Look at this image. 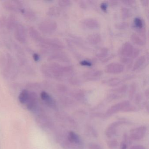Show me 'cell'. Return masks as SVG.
<instances>
[{
  "mask_svg": "<svg viewBox=\"0 0 149 149\" xmlns=\"http://www.w3.org/2000/svg\"><path fill=\"white\" fill-rule=\"evenodd\" d=\"M38 43L42 48L46 49L59 51L65 48V46L63 42L59 39L56 38L42 37Z\"/></svg>",
  "mask_w": 149,
  "mask_h": 149,
  "instance_id": "1",
  "label": "cell"
},
{
  "mask_svg": "<svg viewBox=\"0 0 149 149\" xmlns=\"http://www.w3.org/2000/svg\"><path fill=\"white\" fill-rule=\"evenodd\" d=\"M2 6L4 9L13 13L20 12L23 8V3L19 0L6 1L2 3Z\"/></svg>",
  "mask_w": 149,
  "mask_h": 149,
  "instance_id": "2",
  "label": "cell"
},
{
  "mask_svg": "<svg viewBox=\"0 0 149 149\" xmlns=\"http://www.w3.org/2000/svg\"><path fill=\"white\" fill-rule=\"evenodd\" d=\"M57 24L54 21L46 19L40 22L38 26L39 30L44 33H51L56 31Z\"/></svg>",
  "mask_w": 149,
  "mask_h": 149,
  "instance_id": "3",
  "label": "cell"
},
{
  "mask_svg": "<svg viewBox=\"0 0 149 149\" xmlns=\"http://www.w3.org/2000/svg\"><path fill=\"white\" fill-rule=\"evenodd\" d=\"M130 122L125 120H118L111 124L105 130V133L106 136L109 138H112L117 134L118 127L123 125L127 124Z\"/></svg>",
  "mask_w": 149,
  "mask_h": 149,
  "instance_id": "4",
  "label": "cell"
},
{
  "mask_svg": "<svg viewBox=\"0 0 149 149\" xmlns=\"http://www.w3.org/2000/svg\"><path fill=\"white\" fill-rule=\"evenodd\" d=\"M6 63L5 68L1 71L2 74L6 77H9L11 74H15L14 61L12 56L9 54H6Z\"/></svg>",
  "mask_w": 149,
  "mask_h": 149,
  "instance_id": "5",
  "label": "cell"
},
{
  "mask_svg": "<svg viewBox=\"0 0 149 149\" xmlns=\"http://www.w3.org/2000/svg\"><path fill=\"white\" fill-rule=\"evenodd\" d=\"M130 103L129 101H124L116 104L111 106L106 111L104 114V116L106 118L109 117L119 111H122L125 107L130 105Z\"/></svg>",
  "mask_w": 149,
  "mask_h": 149,
  "instance_id": "6",
  "label": "cell"
},
{
  "mask_svg": "<svg viewBox=\"0 0 149 149\" xmlns=\"http://www.w3.org/2000/svg\"><path fill=\"white\" fill-rule=\"evenodd\" d=\"M147 132V128L146 126H141L136 127L131 130L130 138L135 141H138L143 138Z\"/></svg>",
  "mask_w": 149,
  "mask_h": 149,
  "instance_id": "7",
  "label": "cell"
},
{
  "mask_svg": "<svg viewBox=\"0 0 149 149\" xmlns=\"http://www.w3.org/2000/svg\"><path fill=\"white\" fill-rule=\"evenodd\" d=\"M14 36L15 39L21 43H25L27 39L26 31L23 25L18 23L14 29Z\"/></svg>",
  "mask_w": 149,
  "mask_h": 149,
  "instance_id": "8",
  "label": "cell"
},
{
  "mask_svg": "<svg viewBox=\"0 0 149 149\" xmlns=\"http://www.w3.org/2000/svg\"><path fill=\"white\" fill-rule=\"evenodd\" d=\"M124 66L118 63H112L105 67V72L108 74H118L124 70Z\"/></svg>",
  "mask_w": 149,
  "mask_h": 149,
  "instance_id": "9",
  "label": "cell"
},
{
  "mask_svg": "<svg viewBox=\"0 0 149 149\" xmlns=\"http://www.w3.org/2000/svg\"><path fill=\"white\" fill-rule=\"evenodd\" d=\"M81 25L84 28L87 29H96L100 27L99 22L93 18H86L82 21Z\"/></svg>",
  "mask_w": 149,
  "mask_h": 149,
  "instance_id": "10",
  "label": "cell"
},
{
  "mask_svg": "<svg viewBox=\"0 0 149 149\" xmlns=\"http://www.w3.org/2000/svg\"><path fill=\"white\" fill-rule=\"evenodd\" d=\"M134 48L132 44L129 42L124 43L120 49V54L122 57H129L132 56Z\"/></svg>",
  "mask_w": 149,
  "mask_h": 149,
  "instance_id": "11",
  "label": "cell"
},
{
  "mask_svg": "<svg viewBox=\"0 0 149 149\" xmlns=\"http://www.w3.org/2000/svg\"><path fill=\"white\" fill-rule=\"evenodd\" d=\"M48 60L50 61H55L63 63H68L70 61V60L67 54L61 52H56L50 55L49 56Z\"/></svg>",
  "mask_w": 149,
  "mask_h": 149,
  "instance_id": "12",
  "label": "cell"
},
{
  "mask_svg": "<svg viewBox=\"0 0 149 149\" xmlns=\"http://www.w3.org/2000/svg\"><path fill=\"white\" fill-rule=\"evenodd\" d=\"M66 139L71 143L83 147V142L81 139L79 135L74 132H68L67 133Z\"/></svg>",
  "mask_w": 149,
  "mask_h": 149,
  "instance_id": "13",
  "label": "cell"
},
{
  "mask_svg": "<svg viewBox=\"0 0 149 149\" xmlns=\"http://www.w3.org/2000/svg\"><path fill=\"white\" fill-rule=\"evenodd\" d=\"M102 74V72L101 70H92L86 71L84 73V77L86 80L88 81H93L98 79Z\"/></svg>",
  "mask_w": 149,
  "mask_h": 149,
  "instance_id": "14",
  "label": "cell"
},
{
  "mask_svg": "<svg viewBox=\"0 0 149 149\" xmlns=\"http://www.w3.org/2000/svg\"><path fill=\"white\" fill-rule=\"evenodd\" d=\"M41 98L45 103L51 108H55L56 106L55 101L50 95L46 91H43L40 94Z\"/></svg>",
  "mask_w": 149,
  "mask_h": 149,
  "instance_id": "15",
  "label": "cell"
},
{
  "mask_svg": "<svg viewBox=\"0 0 149 149\" xmlns=\"http://www.w3.org/2000/svg\"><path fill=\"white\" fill-rule=\"evenodd\" d=\"M17 24V17L14 15H10L6 20V26L8 30L14 29Z\"/></svg>",
  "mask_w": 149,
  "mask_h": 149,
  "instance_id": "16",
  "label": "cell"
},
{
  "mask_svg": "<svg viewBox=\"0 0 149 149\" xmlns=\"http://www.w3.org/2000/svg\"><path fill=\"white\" fill-rule=\"evenodd\" d=\"M20 12L23 15L25 19L29 21L33 22L36 19L37 17L36 13L32 9L23 8Z\"/></svg>",
  "mask_w": 149,
  "mask_h": 149,
  "instance_id": "17",
  "label": "cell"
},
{
  "mask_svg": "<svg viewBox=\"0 0 149 149\" xmlns=\"http://www.w3.org/2000/svg\"><path fill=\"white\" fill-rule=\"evenodd\" d=\"M28 33L30 37L34 41L39 42L40 41L42 36H41L40 33L33 27H29L28 28Z\"/></svg>",
  "mask_w": 149,
  "mask_h": 149,
  "instance_id": "18",
  "label": "cell"
},
{
  "mask_svg": "<svg viewBox=\"0 0 149 149\" xmlns=\"http://www.w3.org/2000/svg\"><path fill=\"white\" fill-rule=\"evenodd\" d=\"M88 41L93 45H96L102 40V36L98 33H93L88 36L87 38Z\"/></svg>",
  "mask_w": 149,
  "mask_h": 149,
  "instance_id": "19",
  "label": "cell"
},
{
  "mask_svg": "<svg viewBox=\"0 0 149 149\" xmlns=\"http://www.w3.org/2000/svg\"><path fill=\"white\" fill-rule=\"evenodd\" d=\"M30 91L26 89L23 90L20 93L19 96V100L21 103L26 104L30 97Z\"/></svg>",
  "mask_w": 149,
  "mask_h": 149,
  "instance_id": "20",
  "label": "cell"
},
{
  "mask_svg": "<svg viewBox=\"0 0 149 149\" xmlns=\"http://www.w3.org/2000/svg\"><path fill=\"white\" fill-rule=\"evenodd\" d=\"M130 39L133 43L139 46H143L146 43V42L139 35L133 33L131 35Z\"/></svg>",
  "mask_w": 149,
  "mask_h": 149,
  "instance_id": "21",
  "label": "cell"
},
{
  "mask_svg": "<svg viewBox=\"0 0 149 149\" xmlns=\"http://www.w3.org/2000/svg\"><path fill=\"white\" fill-rule=\"evenodd\" d=\"M122 81H123L120 78L113 77L104 81V83L110 87H116L122 83Z\"/></svg>",
  "mask_w": 149,
  "mask_h": 149,
  "instance_id": "22",
  "label": "cell"
},
{
  "mask_svg": "<svg viewBox=\"0 0 149 149\" xmlns=\"http://www.w3.org/2000/svg\"><path fill=\"white\" fill-rule=\"evenodd\" d=\"M145 56H141L137 59L132 68V71H135L141 68L146 61Z\"/></svg>",
  "mask_w": 149,
  "mask_h": 149,
  "instance_id": "23",
  "label": "cell"
},
{
  "mask_svg": "<svg viewBox=\"0 0 149 149\" xmlns=\"http://www.w3.org/2000/svg\"><path fill=\"white\" fill-rule=\"evenodd\" d=\"M47 15L51 17H57L61 13V10L59 8L55 6L50 7L48 9Z\"/></svg>",
  "mask_w": 149,
  "mask_h": 149,
  "instance_id": "24",
  "label": "cell"
},
{
  "mask_svg": "<svg viewBox=\"0 0 149 149\" xmlns=\"http://www.w3.org/2000/svg\"><path fill=\"white\" fill-rule=\"evenodd\" d=\"M109 50L105 47H102L99 49L96 53V56L99 58H103L106 57L109 54Z\"/></svg>",
  "mask_w": 149,
  "mask_h": 149,
  "instance_id": "25",
  "label": "cell"
},
{
  "mask_svg": "<svg viewBox=\"0 0 149 149\" xmlns=\"http://www.w3.org/2000/svg\"><path fill=\"white\" fill-rule=\"evenodd\" d=\"M73 97L80 102H84L85 100V94L81 90H76L72 93Z\"/></svg>",
  "mask_w": 149,
  "mask_h": 149,
  "instance_id": "26",
  "label": "cell"
},
{
  "mask_svg": "<svg viewBox=\"0 0 149 149\" xmlns=\"http://www.w3.org/2000/svg\"><path fill=\"white\" fill-rule=\"evenodd\" d=\"M128 89V86L126 84H123L119 87L114 88L111 90V91L112 93L119 95V94H123L127 91Z\"/></svg>",
  "mask_w": 149,
  "mask_h": 149,
  "instance_id": "27",
  "label": "cell"
},
{
  "mask_svg": "<svg viewBox=\"0 0 149 149\" xmlns=\"http://www.w3.org/2000/svg\"><path fill=\"white\" fill-rule=\"evenodd\" d=\"M137 89V84L135 82H133L131 84L129 91V97L130 100H132L134 97Z\"/></svg>",
  "mask_w": 149,
  "mask_h": 149,
  "instance_id": "28",
  "label": "cell"
},
{
  "mask_svg": "<svg viewBox=\"0 0 149 149\" xmlns=\"http://www.w3.org/2000/svg\"><path fill=\"white\" fill-rule=\"evenodd\" d=\"M86 132L88 133V135L90 136L96 138L98 136V133H97L96 130L94 129L92 126H88L87 127V131Z\"/></svg>",
  "mask_w": 149,
  "mask_h": 149,
  "instance_id": "29",
  "label": "cell"
},
{
  "mask_svg": "<svg viewBox=\"0 0 149 149\" xmlns=\"http://www.w3.org/2000/svg\"><path fill=\"white\" fill-rule=\"evenodd\" d=\"M134 25L136 28L142 29L144 26V22L141 18L136 17L134 19Z\"/></svg>",
  "mask_w": 149,
  "mask_h": 149,
  "instance_id": "30",
  "label": "cell"
},
{
  "mask_svg": "<svg viewBox=\"0 0 149 149\" xmlns=\"http://www.w3.org/2000/svg\"><path fill=\"white\" fill-rule=\"evenodd\" d=\"M121 17L123 19H125L130 16V12L129 9L126 8H123L121 9Z\"/></svg>",
  "mask_w": 149,
  "mask_h": 149,
  "instance_id": "31",
  "label": "cell"
},
{
  "mask_svg": "<svg viewBox=\"0 0 149 149\" xmlns=\"http://www.w3.org/2000/svg\"><path fill=\"white\" fill-rule=\"evenodd\" d=\"M128 27H129V23L126 22H119L115 25V27L116 28V29H120V30L126 29Z\"/></svg>",
  "mask_w": 149,
  "mask_h": 149,
  "instance_id": "32",
  "label": "cell"
},
{
  "mask_svg": "<svg viewBox=\"0 0 149 149\" xmlns=\"http://www.w3.org/2000/svg\"><path fill=\"white\" fill-rule=\"evenodd\" d=\"M138 109L136 106H133V105H130L125 107L124 109L122 111V112H135V111H137Z\"/></svg>",
  "mask_w": 149,
  "mask_h": 149,
  "instance_id": "33",
  "label": "cell"
},
{
  "mask_svg": "<svg viewBox=\"0 0 149 149\" xmlns=\"http://www.w3.org/2000/svg\"><path fill=\"white\" fill-rule=\"evenodd\" d=\"M118 145V142L115 139L109 140L108 142V146L110 149H116Z\"/></svg>",
  "mask_w": 149,
  "mask_h": 149,
  "instance_id": "34",
  "label": "cell"
},
{
  "mask_svg": "<svg viewBox=\"0 0 149 149\" xmlns=\"http://www.w3.org/2000/svg\"><path fill=\"white\" fill-rule=\"evenodd\" d=\"M58 4L60 7H66L71 5V1L70 0H60L58 1Z\"/></svg>",
  "mask_w": 149,
  "mask_h": 149,
  "instance_id": "35",
  "label": "cell"
},
{
  "mask_svg": "<svg viewBox=\"0 0 149 149\" xmlns=\"http://www.w3.org/2000/svg\"><path fill=\"white\" fill-rule=\"evenodd\" d=\"M120 97H121L120 95L113 93L112 94H110L108 95V96H107V99L110 101H112V100L118 99Z\"/></svg>",
  "mask_w": 149,
  "mask_h": 149,
  "instance_id": "36",
  "label": "cell"
},
{
  "mask_svg": "<svg viewBox=\"0 0 149 149\" xmlns=\"http://www.w3.org/2000/svg\"><path fill=\"white\" fill-rule=\"evenodd\" d=\"M28 88H37L41 87V84L38 83H30L27 84Z\"/></svg>",
  "mask_w": 149,
  "mask_h": 149,
  "instance_id": "37",
  "label": "cell"
},
{
  "mask_svg": "<svg viewBox=\"0 0 149 149\" xmlns=\"http://www.w3.org/2000/svg\"><path fill=\"white\" fill-rule=\"evenodd\" d=\"M56 88L59 91L62 92H66V91H67V89H68L67 87L65 85L63 84H57V86H56Z\"/></svg>",
  "mask_w": 149,
  "mask_h": 149,
  "instance_id": "38",
  "label": "cell"
},
{
  "mask_svg": "<svg viewBox=\"0 0 149 149\" xmlns=\"http://www.w3.org/2000/svg\"><path fill=\"white\" fill-rule=\"evenodd\" d=\"M89 149H102L99 145L95 143H90L88 145Z\"/></svg>",
  "mask_w": 149,
  "mask_h": 149,
  "instance_id": "39",
  "label": "cell"
},
{
  "mask_svg": "<svg viewBox=\"0 0 149 149\" xmlns=\"http://www.w3.org/2000/svg\"><path fill=\"white\" fill-rule=\"evenodd\" d=\"M142 96L140 93H138L135 95V101L136 104H139L142 101Z\"/></svg>",
  "mask_w": 149,
  "mask_h": 149,
  "instance_id": "40",
  "label": "cell"
},
{
  "mask_svg": "<svg viewBox=\"0 0 149 149\" xmlns=\"http://www.w3.org/2000/svg\"><path fill=\"white\" fill-rule=\"evenodd\" d=\"M6 18L0 16V29H2L4 26H6Z\"/></svg>",
  "mask_w": 149,
  "mask_h": 149,
  "instance_id": "41",
  "label": "cell"
},
{
  "mask_svg": "<svg viewBox=\"0 0 149 149\" xmlns=\"http://www.w3.org/2000/svg\"><path fill=\"white\" fill-rule=\"evenodd\" d=\"M80 63L82 66H88V67H91L92 65V63L91 62L89 61H87V60H84V61H81Z\"/></svg>",
  "mask_w": 149,
  "mask_h": 149,
  "instance_id": "42",
  "label": "cell"
},
{
  "mask_svg": "<svg viewBox=\"0 0 149 149\" xmlns=\"http://www.w3.org/2000/svg\"><path fill=\"white\" fill-rule=\"evenodd\" d=\"M107 6H108V4L106 2H103L101 3L100 5V7L103 12L106 13L107 11Z\"/></svg>",
  "mask_w": 149,
  "mask_h": 149,
  "instance_id": "43",
  "label": "cell"
},
{
  "mask_svg": "<svg viewBox=\"0 0 149 149\" xmlns=\"http://www.w3.org/2000/svg\"><path fill=\"white\" fill-rule=\"evenodd\" d=\"M121 61L123 63H128L131 61V60L128 57H122L121 58Z\"/></svg>",
  "mask_w": 149,
  "mask_h": 149,
  "instance_id": "44",
  "label": "cell"
},
{
  "mask_svg": "<svg viewBox=\"0 0 149 149\" xmlns=\"http://www.w3.org/2000/svg\"><path fill=\"white\" fill-rule=\"evenodd\" d=\"M122 2L125 5H132L135 3V1L133 0H123L122 1Z\"/></svg>",
  "mask_w": 149,
  "mask_h": 149,
  "instance_id": "45",
  "label": "cell"
},
{
  "mask_svg": "<svg viewBox=\"0 0 149 149\" xmlns=\"http://www.w3.org/2000/svg\"><path fill=\"white\" fill-rule=\"evenodd\" d=\"M139 52H140V51L138 49L134 48V52H133V54L132 57L133 58H135L137 57L139 55Z\"/></svg>",
  "mask_w": 149,
  "mask_h": 149,
  "instance_id": "46",
  "label": "cell"
},
{
  "mask_svg": "<svg viewBox=\"0 0 149 149\" xmlns=\"http://www.w3.org/2000/svg\"><path fill=\"white\" fill-rule=\"evenodd\" d=\"M70 83L72 84H74V85H77L79 84L80 82H78V80L75 78H71L69 80Z\"/></svg>",
  "mask_w": 149,
  "mask_h": 149,
  "instance_id": "47",
  "label": "cell"
},
{
  "mask_svg": "<svg viewBox=\"0 0 149 149\" xmlns=\"http://www.w3.org/2000/svg\"><path fill=\"white\" fill-rule=\"evenodd\" d=\"M130 149H146V148L143 146L136 145L132 146Z\"/></svg>",
  "mask_w": 149,
  "mask_h": 149,
  "instance_id": "48",
  "label": "cell"
},
{
  "mask_svg": "<svg viewBox=\"0 0 149 149\" xmlns=\"http://www.w3.org/2000/svg\"><path fill=\"white\" fill-rule=\"evenodd\" d=\"M33 58L35 61H38L40 60V56L38 54L34 53L33 55Z\"/></svg>",
  "mask_w": 149,
  "mask_h": 149,
  "instance_id": "49",
  "label": "cell"
},
{
  "mask_svg": "<svg viewBox=\"0 0 149 149\" xmlns=\"http://www.w3.org/2000/svg\"><path fill=\"white\" fill-rule=\"evenodd\" d=\"M120 149H127V144L123 142L120 146Z\"/></svg>",
  "mask_w": 149,
  "mask_h": 149,
  "instance_id": "50",
  "label": "cell"
},
{
  "mask_svg": "<svg viewBox=\"0 0 149 149\" xmlns=\"http://www.w3.org/2000/svg\"><path fill=\"white\" fill-rule=\"evenodd\" d=\"M109 2L110 5L112 6H116L118 3V1H109Z\"/></svg>",
  "mask_w": 149,
  "mask_h": 149,
  "instance_id": "51",
  "label": "cell"
},
{
  "mask_svg": "<svg viewBox=\"0 0 149 149\" xmlns=\"http://www.w3.org/2000/svg\"><path fill=\"white\" fill-rule=\"evenodd\" d=\"M142 4H143V6H147L148 5V3H149V1L148 0H143V1H142Z\"/></svg>",
  "mask_w": 149,
  "mask_h": 149,
  "instance_id": "52",
  "label": "cell"
},
{
  "mask_svg": "<svg viewBox=\"0 0 149 149\" xmlns=\"http://www.w3.org/2000/svg\"><path fill=\"white\" fill-rule=\"evenodd\" d=\"M113 57V56H109L108 58H105L104 60H103V62H107L108 61H109Z\"/></svg>",
  "mask_w": 149,
  "mask_h": 149,
  "instance_id": "53",
  "label": "cell"
},
{
  "mask_svg": "<svg viewBox=\"0 0 149 149\" xmlns=\"http://www.w3.org/2000/svg\"><path fill=\"white\" fill-rule=\"evenodd\" d=\"M145 95L146 97H149V91H148V90L146 91Z\"/></svg>",
  "mask_w": 149,
  "mask_h": 149,
  "instance_id": "54",
  "label": "cell"
}]
</instances>
